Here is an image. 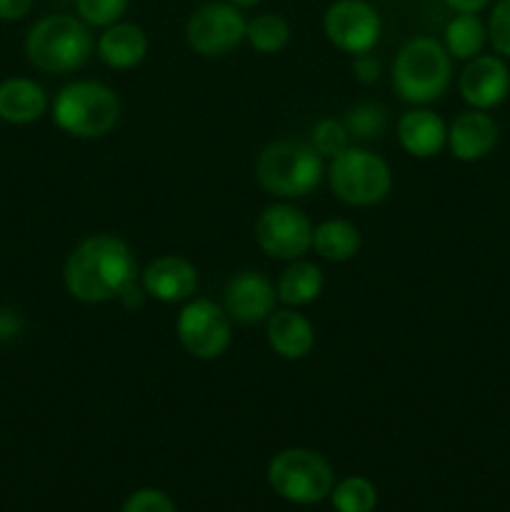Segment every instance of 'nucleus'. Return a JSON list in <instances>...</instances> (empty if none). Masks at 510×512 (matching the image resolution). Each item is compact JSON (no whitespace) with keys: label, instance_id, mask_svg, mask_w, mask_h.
Wrapping results in <instances>:
<instances>
[{"label":"nucleus","instance_id":"nucleus-20","mask_svg":"<svg viewBox=\"0 0 510 512\" xmlns=\"http://www.w3.org/2000/svg\"><path fill=\"white\" fill-rule=\"evenodd\" d=\"M323 270L308 260H290L288 268L280 273L278 285V300L288 308H305V305L315 303L323 293Z\"/></svg>","mask_w":510,"mask_h":512},{"label":"nucleus","instance_id":"nucleus-17","mask_svg":"<svg viewBox=\"0 0 510 512\" xmlns=\"http://www.w3.org/2000/svg\"><path fill=\"white\" fill-rule=\"evenodd\" d=\"M265 338L270 350L283 360H303L315 348V330L298 310H275L268 318Z\"/></svg>","mask_w":510,"mask_h":512},{"label":"nucleus","instance_id":"nucleus-33","mask_svg":"<svg viewBox=\"0 0 510 512\" xmlns=\"http://www.w3.org/2000/svg\"><path fill=\"white\" fill-rule=\"evenodd\" d=\"M445 5H448L450 10H455V13H480V10H485L488 5H493L495 0H443Z\"/></svg>","mask_w":510,"mask_h":512},{"label":"nucleus","instance_id":"nucleus-9","mask_svg":"<svg viewBox=\"0 0 510 512\" xmlns=\"http://www.w3.org/2000/svg\"><path fill=\"white\" fill-rule=\"evenodd\" d=\"M248 20L228 0H213L195 10L185 25L190 50L203 58H223L245 40Z\"/></svg>","mask_w":510,"mask_h":512},{"label":"nucleus","instance_id":"nucleus-34","mask_svg":"<svg viewBox=\"0 0 510 512\" xmlns=\"http://www.w3.org/2000/svg\"><path fill=\"white\" fill-rule=\"evenodd\" d=\"M228 3H233L235 8L245 10V8H255V5H260V3H263V0H228Z\"/></svg>","mask_w":510,"mask_h":512},{"label":"nucleus","instance_id":"nucleus-3","mask_svg":"<svg viewBox=\"0 0 510 512\" xmlns=\"http://www.w3.org/2000/svg\"><path fill=\"white\" fill-rule=\"evenodd\" d=\"M255 178L265 193L280 200H298L323 183L325 163L310 143L275 140L260 150Z\"/></svg>","mask_w":510,"mask_h":512},{"label":"nucleus","instance_id":"nucleus-10","mask_svg":"<svg viewBox=\"0 0 510 512\" xmlns=\"http://www.w3.org/2000/svg\"><path fill=\"white\" fill-rule=\"evenodd\" d=\"M255 243L273 260H300L313 248V223L290 203H273L255 220Z\"/></svg>","mask_w":510,"mask_h":512},{"label":"nucleus","instance_id":"nucleus-16","mask_svg":"<svg viewBox=\"0 0 510 512\" xmlns=\"http://www.w3.org/2000/svg\"><path fill=\"white\" fill-rule=\"evenodd\" d=\"M395 133L405 153L413 158H433L448 145V125L428 108H413L400 115Z\"/></svg>","mask_w":510,"mask_h":512},{"label":"nucleus","instance_id":"nucleus-18","mask_svg":"<svg viewBox=\"0 0 510 512\" xmlns=\"http://www.w3.org/2000/svg\"><path fill=\"white\" fill-rule=\"evenodd\" d=\"M95 53L108 68L130 70L140 65L148 55V35L135 23H118L103 28V35L95 43Z\"/></svg>","mask_w":510,"mask_h":512},{"label":"nucleus","instance_id":"nucleus-30","mask_svg":"<svg viewBox=\"0 0 510 512\" xmlns=\"http://www.w3.org/2000/svg\"><path fill=\"white\" fill-rule=\"evenodd\" d=\"M350 70H353L355 80H360V83L365 85H373L380 80V60L375 58L373 50H370V53L353 55V60H350Z\"/></svg>","mask_w":510,"mask_h":512},{"label":"nucleus","instance_id":"nucleus-1","mask_svg":"<svg viewBox=\"0 0 510 512\" xmlns=\"http://www.w3.org/2000/svg\"><path fill=\"white\" fill-rule=\"evenodd\" d=\"M63 278L68 293L80 303H110L138 283V260L118 235H90L68 255Z\"/></svg>","mask_w":510,"mask_h":512},{"label":"nucleus","instance_id":"nucleus-26","mask_svg":"<svg viewBox=\"0 0 510 512\" xmlns=\"http://www.w3.org/2000/svg\"><path fill=\"white\" fill-rule=\"evenodd\" d=\"M310 145H313L315 153L323 160H333L335 155H340L345 148H350V133L348 128H345L343 120L323 118L315 123L313 133H310Z\"/></svg>","mask_w":510,"mask_h":512},{"label":"nucleus","instance_id":"nucleus-2","mask_svg":"<svg viewBox=\"0 0 510 512\" xmlns=\"http://www.w3.org/2000/svg\"><path fill=\"white\" fill-rule=\"evenodd\" d=\"M95 48L90 25L75 15H45L25 35V55L38 70L68 75L83 68Z\"/></svg>","mask_w":510,"mask_h":512},{"label":"nucleus","instance_id":"nucleus-14","mask_svg":"<svg viewBox=\"0 0 510 512\" xmlns=\"http://www.w3.org/2000/svg\"><path fill=\"white\" fill-rule=\"evenodd\" d=\"M140 285L160 303H188L198 290V270L183 255H163L143 270Z\"/></svg>","mask_w":510,"mask_h":512},{"label":"nucleus","instance_id":"nucleus-19","mask_svg":"<svg viewBox=\"0 0 510 512\" xmlns=\"http://www.w3.org/2000/svg\"><path fill=\"white\" fill-rule=\"evenodd\" d=\"M48 93L30 78H8L0 83V120L10 125L35 123L48 110Z\"/></svg>","mask_w":510,"mask_h":512},{"label":"nucleus","instance_id":"nucleus-8","mask_svg":"<svg viewBox=\"0 0 510 512\" xmlns=\"http://www.w3.org/2000/svg\"><path fill=\"white\" fill-rule=\"evenodd\" d=\"M175 335L188 355L198 360H215L230 348L233 320L223 305L208 298H190L175 320Z\"/></svg>","mask_w":510,"mask_h":512},{"label":"nucleus","instance_id":"nucleus-23","mask_svg":"<svg viewBox=\"0 0 510 512\" xmlns=\"http://www.w3.org/2000/svg\"><path fill=\"white\" fill-rule=\"evenodd\" d=\"M245 40L263 55H275L290 43V23L278 13H260L248 20Z\"/></svg>","mask_w":510,"mask_h":512},{"label":"nucleus","instance_id":"nucleus-27","mask_svg":"<svg viewBox=\"0 0 510 512\" xmlns=\"http://www.w3.org/2000/svg\"><path fill=\"white\" fill-rule=\"evenodd\" d=\"M128 10V0H75V13L90 28H108Z\"/></svg>","mask_w":510,"mask_h":512},{"label":"nucleus","instance_id":"nucleus-15","mask_svg":"<svg viewBox=\"0 0 510 512\" xmlns=\"http://www.w3.org/2000/svg\"><path fill=\"white\" fill-rule=\"evenodd\" d=\"M498 143V125L485 110H465L450 123L448 148L463 163H475L490 155Z\"/></svg>","mask_w":510,"mask_h":512},{"label":"nucleus","instance_id":"nucleus-29","mask_svg":"<svg viewBox=\"0 0 510 512\" xmlns=\"http://www.w3.org/2000/svg\"><path fill=\"white\" fill-rule=\"evenodd\" d=\"M123 512H175L173 500L153 488H143L125 500Z\"/></svg>","mask_w":510,"mask_h":512},{"label":"nucleus","instance_id":"nucleus-12","mask_svg":"<svg viewBox=\"0 0 510 512\" xmlns=\"http://www.w3.org/2000/svg\"><path fill=\"white\" fill-rule=\"evenodd\" d=\"M275 303H278V290L258 270H243L225 285L223 308L238 325L268 323L270 315L275 313Z\"/></svg>","mask_w":510,"mask_h":512},{"label":"nucleus","instance_id":"nucleus-24","mask_svg":"<svg viewBox=\"0 0 510 512\" xmlns=\"http://www.w3.org/2000/svg\"><path fill=\"white\" fill-rule=\"evenodd\" d=\"M333 508L338 512H373L378 505V490L368 478H345L338 485H333Z\"/></svg>","mask_w":510,"mask_h":512},{"label":"nucleus","instance_id":"nucleus-7","mask_svg":"<svg viewBox=\"0 0 510 512\" xmlns=\"http://www.w3.org/2000/svg\"><path fill=\"white\" fill-rule=\"evenodd\" d=\"M268 483L283 500L295 505H315L333 493V468L315 450H280L268 465Z\"/></svg>","mask_w":510,"mask_h":512},{"label":"nucleus","instance_id":"nucleus-13","mask_svg":"<svg viewBox=\"0 0 510 512\" xmlns=\"http://www.w3.org/2000/svg\"><path fill=\"white\" fill-rule=\"evenodd\" d=\"M460 95L475 110H490L510 93V70L500 55H478L468 60L458 80Z\"/></svg>","mask_w":510,"mask_h":512},{"label":"nucleus","instance_id":"nucleus-31","mask_svg":"<svg viewBox=\"0 0 510 512\" xmlns=\"http://www.w3.org/2000/svg\"><path fill=\"white\" fill-rule=\"evenodd\" d=\"M25 328V320L20 315L18 308H10V305H3L0 308V343H10V340L18 338Z\"/></svg>","mask_w":510,"mask_h":512},{"label":"nucleus","instance_id":"nucleus-22","mask_svg":"<svg viewBox=\"0 0 510 512\" xmlns=\"http://www.w3.org/2000/svg\"><path fill=\"white\" fill-rule=\"evenodd\" d=\"M488 28L478 13H458L445 25V50L455 60H473L483 53Z\"/></svg>","mask_w":510,"mask_h":512},{"label":"nucleus","instance_id":"nucleus-11","mask_svg":"<svg viewBox=\"0 0 510 512\" xmlns=\"http://www.w3.org/2000/svg\"><path fill=\"white\" fill-rule=\"evenodd\" d=\"M325 38L348 55L370 53L378 45L383 23L378 10L365 0H335L323 15Z\"/></svg>","mask_w":510,"mask_h":512},{"label":"nucleus","instance_id":"nucleus-28","mask_svg":"<svg viewBox=\"0 0 510 512\" xmlns=\"http://www.w3.org/2000/svg\"><path fill=\"white\" fill-rule=\"evenodd\" d=\"M488 40L495 53L510 58V0H498L490 10Z\"/></svg>","mask_w":510,"mask_h":512},{"label":"nucleus","instance_id":"nucleus-4","mask_svg":"<svg viewBox=\"0 0 510 512\" xmlns=\"http://www.w3.org/2000/svg\"><path fill=\"white\" fill-rule=\"evenodd\" d=\"M393 88L405 103L430 105L445 95L453 78V58L435 38H413L393 60Z\"/></svg>","mask_w":510,"mask_h":512},{"label":"nucleus","instance_id":"nucleus-6","mask_svg":"<svg viewBox=\"0 0 510 512\" xmlns=\"http://www.w3.org/2000/svg\"><path fill=\"white\" fill-rule=\"evenodd\" d=\"M330 190L353 208H373L388 198L393 188L390 165L368 148L350 145L328 165Z\"/></svg>","mask_w":510,"mask_h":512},{"label":"nucleus","instance_id":"nucleus-32","mask_svg":"<svg viewBox=\"0 0 510 512\" xmlns=\"http://www.w3.org/2000/svg\"><path fill=\"white\" fill-rule=\"evenodd\" d=\"M35 0H0V20L5 23H15V20H23L30 13Z\"/></svg>","mask_w":510,"mask_h":512},{"label":"nucleus","instance_id":"nucleus-5","mask_svg":"<svg viewBox=\"0 0 510 512\" xmlns=\"http://www.w3.org/2000/svg\"><path fill=\"white\" fill-rule=\"evenodd\" d=\"M120 120V100L113 88L95 80H75L53 100V123L80 140L105 138Z\"/></svg>","mask_w":510,"mask_h":512},{"label":"nucleus","instance_id":"nucleus-21","mask_svg":"<svg viewBox=\"0 0 510 512\" xmlns=\"http://www.w3.org/2000/svg\"><path fill=\"white\" fill-rule=\"evenodd\" d=\"M360 245H363L360 230L348 220L330 218L313 228L315 253L323 260H330V263H345V260L355 258Z\"/></svg>","mask_w":510,"mask_h":512},{"label":"nucleus","instance_id":"nucleus-25","mask_svg":"<svg viewBox=\"0 0 510 512\" xmlns=\"http://www.w3.org/2000/svg\"><path fill=\"white\" fill-rule=\"evenodd\" d=\"M350 138L375 140L388 128V110L378 103H358L345 113L343 118Z\"/></svg>","mask_w":510,"mask_h":512}]
</instances>
